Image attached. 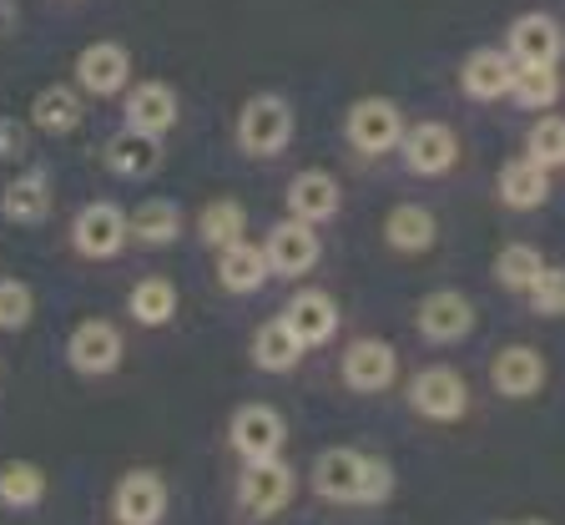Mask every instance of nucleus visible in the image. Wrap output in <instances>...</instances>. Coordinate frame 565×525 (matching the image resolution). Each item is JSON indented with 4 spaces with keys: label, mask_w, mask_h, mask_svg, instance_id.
Wrapping results in <instances>:
<instances>
[{
    "label": "nucleus",
    "mask_w": 565,
    "mask_h": 525,
    "mask_svg": "<svg viewBox=\"0 0 565 525\" xmlns=\"http://www.w3.org/2000/svg\"><path fill=\"white\" fill-rule=\"evenodd\" d=\"M0 212L11 222H46L51 212V177L46 172H25L15 177V182H6V192H0Z\"/></svg>",
    "instance_id": "nucleus-27"
},
{
    "label": "nucleus",
    "mask_w": 565,
    "mask_h": 525,
    "mask_svg": "<svg viewBox=\"0 0 565 525\" xmlns=\"http://www.w3.org/2000/svg\"><path fill=\"white\" fill-rule=\"evenodd\" d=\"M282 324H288V334H294L303 349H318V344H329L333 334H339V304H333L329 293H298L294 304H288V314H282Z\"/></svg>",
    "instance_id": "nucleus-17"
},
{
    "label": "nucleus",
    "mask_w": 565,
    "mask_h": 525,
    "mask_svg": "<svg viewBox=\"0 0 565 525\" xmlns=\"http://www.w3.org/2000/svg\"><path fill=\"white\" fill-rule=\"evenodd\" d=\"M561 293H565L561 269H551V263H545V269H541V279L530 283V298H535V308H541L545 318H555V314H561Z\"/></svg>",
    "instance_id": "nucleus-36"
},
{
    "label": "nucleus",
    "mask_w": 565,
    "mask_h": 525,
    "mask_svg": "<svg viewBox=\"0 0 565 525\" xmlns=\"http://www.w3.org/2000/svg\"><path fill=\"white\" fill-rule=\"evenodd\" d=\"M555 92H561V76H555V66H515V82H510V96H515L520 106H551Z\"/></svg>",
    "instance_id": "nucleus-33"
},
{
    "label": "nucleus",
    "mask_w": 565,
    "mask_h": 525,
    "mask_svg": "<svg viewBox=\"0 0 565 525\" xmlns=\"http://www.w3.org/2000/svg\"><path fill=\"white\" fill-rule=\"evenodd\" d=\"M339 208H343V192L329 172L308 167V172H298L294 182H288V212H294L298 222H329Z\"/></svg>",
    "instance_id": "nucleus-20"
},
{
    "label": "nucleus",
    "mask_w": 565,
    "mask_h": 525,
    "mask_svg": "<svg viewBox=\"0 0 565 525\" xmlns=\"http://www.w3.org/2000/svg\"><path fill=\"white\" fill-rule=\"evenodd\" d=\"M505 51L515 66H555V56H561V25H555V15H545V11L520 15V21L510 25Z\"/></svg>",
    "instance_id": "nucleus-15"
},
{
    "label": "nucleus",
    "mask_w": 565,
    "mask_h": 525,
    "mask_svg": "<svg viewBox=\"0 0 565 525\" xmlns=\"http://www.w3.org/2000/svg\"><path fill=\"white\" fill-rule=\"evenodd\" d=\"M384 238L394 253H424V248H435L439 222H435V212L419 208V202H399V208L384 218Z\"/></svg>",
    "instance_id": "nucleus-23"
},
{
    "label": "nucleus",
    "mask_w": 565,
    "mask_h": 525,
    "mask_svg": "<svg viewBox=\"0 0 565 525\" xmlns=\"http://www.w3.org/2000/svg\"><path fill=\"white\" fill-rule=\"evenodd\" d=\"M288 137H294V106L273 92L247 96L237 112V147L247 157H273L288 147Z\"/></svg>",
    "instance_id": "nucleus-3"
},
{
    "label": "nucleus",
    "mask_w": 565,
    "mask_h": 525,
    "mask_svg": "<svg viewBox=\"0 0 565 525\" xmlns=\"http://www.w3.org/2000/svg\"><path fill=\"white\" fill-rule=\"evenodd\" d=\"M131 76V51L117 46V41H96L76 56V82L92 96H117Z\"/></svg>",
    "instance_id": "nucleus-14"
},
{
    "label": "nucleus",
    "mask_w": 565,
    "mask_h": 525,
    "mask_svg": "<svg viewBox=\"0 0 565 525\" xmlns=\"http://www.w3.org/2000/svg\"><path fill=\"white\" fill-rule=\"evenodd\" d=\"M127 238H137V243H147V248L177 243V238H182V208L167 198H147L127 218Z\"/></svg>",
    "instance_id": "nucleus-26"
},
{
    "label": "nucleus",
    "mask_w": 565,
    "mask_h": 525,
    "mask_svg": "<svg viewBox=\"0 0 565 525\" xmlns=\"http://www.w3.org/2000/svg\"><path fill=\"white\" fill-rule=\"evenodd\" d=\"M515 525H545V521H515Z\"/></svg>",
    "instance_id": "nucleus-39"
},
{
    "label": "nucleus",
    "mask_w": 565,
    "mask_h": 525,
    "mask_svg": "<svg viewBox=\"0 0 565 525\" xmlns=\"http://www.w3.org/2000/svg\"><path fill=\"white\" fill-rule=\"evenodd\" d=\"M86 117V106H82V92L76 86H46V92H35L31 102V122L46 137H66V132H76Z\"/></svg>",
    "instance_id": "nucleus-24"
},
{
    "label": "nucleus",
    "mask_w": 565,
    "mask_h": 525,
    "mask_svg": "<svg viewBox=\"0 0 565 525\" xmlns=\"http://www.w3.org/2000/svg\"><path fill=\"white\" fill-rule=\"evenodd\" d=\"M243 228H247V218H243V208H237L233 198H217V202H207V208L198 212V238L207 248L237 243V238H243Z\"/></svg>",
    "instance_id": "nucleus-31"
},
{
    "label": "nucleus",
    "mask_w": 565,
    "mask_h": 525,
    "mask_svg": "<svg viewBox=\"0 0 565 525\" xmlns=\"http://www.w3.org/2000/svg\"><path fill=\"white\" fill-rule=\"evenodd\" d=\"M298 491L294 465H282L278 455L268 460H243V475H237V511L243 521H273L278 511H288Z\"/></svg>",
    "instance_id": "nucleus-2"
},
{
    "label": "nucleus",
    "mask_w": 565,
    "mask_h": 525,
    "mask_svg": "<svg viewBox=\"0 0 565 525\" xmlns=\"http://www.w3.org/2000/svg\"><path fill=\"white\" fill-rule=\"evenodd\" d=\"M298 359H303V344L288 334V324H282V318H273V324H263L258 334H253V364H258V369L288 374Z\"/></svg>",
    "instance_id": "nucleus-28"
},
{
    "label": "nucleus",
    "mask_w": 565,
    "mask_h": 525,
    "mask_svg": "<svg viewBox=\"0 0 565 525\" xmlns=\"http://www.w3.org/2000/svg\"><path fill=\"white\" fill-rule=\"evenodd\" d=\"M490 379L505 399H530L545 389V359L530 349V344H505V349L494 354Z\"/></svg>",
    "instance_id": "nucleus-18"
},
{
    "label": "nucleus",
    "mask_w": 565,
    "mask_h": 525,
    "mask_svg": "<svg viewBox=\"0 0 565 525\" xmlns=\"http://www.w3.org/2000/svg\"><path fill=\"white\" fill-rule=\"evenodd\" d=\"M313 495L333 505H384L394 495V470L388 460L339 444L313 460Z\"/></svg>",
    "instance_id": "nucleus-1"
},
{
    "label": "nucleus",
    "mask_w": 565,
    "mask_h": 525,
    "mask_svg": "<svg viewBox=\"0 0 565 525\" xmlns=\"http://www.w3.org/2000/svg\"><path fill=\"white\" fill-rule=\"evenodd\" d=\"M399 141H404L399 153H404V162H409V172H419V177H439L459 162V137L445 122H419V127Z\"/></svg>",
    "instance_id": "nucleus-12"
},
{
    "label": "nucleus",
    "mask_w": 565,
    "mask_h": 525,
    "mask_svg": "<svg viewBox=\"0 0 565 525\" xmlns=\"http://www.w3.org/2000/svg\"><path fill=\"white\" fill-rule=\"evenodd\" d=\"M25 153V127L11 117H0V157H21Z\"/></svg>",
    "instance_id": "nucleus-37"
},
{
    "label": "nucleus",
    "mask_w": 565,
    "mask_h": 525,
    "mask_svg": "<svg viewBox=\"0 0 565 525\" xmlns=\"http://www.w3.org/2000/svg\"><path fill=\"white\" fill-rule=\"evenodd\" d=\"M71 248L82 258H117L127 248V212L117 202H86L71 222Z\"/></svg>",
    "instance_id": "nucleus-8"
},
{
    "label": "nucleus",
    "mask_w": 565,
    "mask_h": 525,
    "mask_svg": "<svg viewBox=\"0 0 565 525\" xmlns=\"http://www.w3.org/2000/svg\"><path fill=\"white\" fill-rule=\"evenodd\" d=\"M263 258H268V273H278V279H303V273L318 263L313 222L282 218L278 228L268 233V243H263Z\"/></svg>",
    "instance_id": "nucleus-10"
},
{
    "label": "nucleus",
    "mask_w": 565,
    "mask_h": 525,
    "mask_svg": "<svg viewBox=\"0 0 565 525\" xmlns=\"http://www.w3.org/2000/svg\"><path fill=\"white\" fill-rule=\"evenodd\" d=\"M127 127L147 132V137H162L177 127V92L167 82H141L127 96Z\"/></svg>",
    "instance_id": "nucleus-21"
},
{
    "label": "nucleus",
    "mask_w": 565,
    "mask_h": 525,
    "mask_svg": "<svg viewBox=\"0 0 565 525\" xmlns=\"http://www.w3.org/2000/svg\"><path fill=\"white\" fill-rule=\"evenodd\" d=\"M111 515L117 525H162L167 515V485L157 470H131L111 491Z\"/></svg>",
    "instance_id": "nucleus-9"
},
{
    "label": "nucleus",
    "mask_w": 565,
    "mask_h": 525,
    "mask_svg": "<svg viewBox=\"0 0 565 525\" xmlns=\"http://www.w3.org/2000/svg\"><path fill=\"white\" fill-rule=\"evenodd\" d=\"M268 258H263V243H247V233L237 243L217 248V283L227 293H258L268 283Z\"/></svg>",
    "instance_id": "nucleus-19"
},
{
    "label": "nucleus",
    "mask_w": 565,
    "mask_h": 525,
    "mask_svg": "<svg viewBox=\"0 0 565 525\" xmlns=\"http://www.w3.org/2000/svg\"><path fill=\"white\" fill-rule=\"evenodd\" d=\"M41 501H46V475H41L31 460H6V465H0V505L35 511Z\"/></svg>",
    "instance_id": "nucleus-29"
},
{
    "label": "nucleus",
    "mask_w": 565,
    "mask_h": 525,
    "mask_svg": "<svg viewBox=\"0 0 565 525\" xmlns=\"http://www.w3.org/2000/svg\"><path fill=\"white\" fill-rule=\"evenodd\" d=\"M510 82H515V61L500 46L470 51L465 66H459V86H465L475 102H500V96H510Z\"/></svg>",
    "instance_id": "nucleus-16"
},
{
    "label": "nucleus",
    "mask_w": 565,
    "mask_h": 525,
    "mask_svg": "<svg viewBox=\"0 0 565 525\" xmlns=\"http://www.w3.org/2000/svg\"><path fill=\"white\" fill-rule=\"evenodd\" d=\"M106 167L117 177H152L162 167V137H147V132H117V137L106 141Z\"/></svg>",
    "instance_id": "nucleus-22"
},
{
    "label": "nucleus",
    "mask_w": 565,
    "mask_h": 525,
    "mask_svg": "<svg viewBox=\"0 0 565 525\" xmlns=\"http://www.w3.org/2000/svg\"><path fill=\"white\" fill-rule=\"evenodd\" d=\"M15 31V6L11 0H0V35H11Z\"/></svg>",
    "instance_id": "nucleus-38"
},
{
    "label": "nucleus",
    "mask_w": 565,
    "mask_h": 525,
    "mask_svg": "<svg viewBox=\"0 0 565 525\" xmlns=\"http://www.w3.org/2000/svg\"><path fill=\"white\" fill-rule=\"evenodd\" d=\"M282 414L273 405H237L233 420H227V444L237 450V460H268L282 450Z\"/></svg>",
    "instance_id": "nucleus-6"
},
{
    "label": "nucleus",
    "mask_w": 565,
    "mask_h": 525,
    "mask_svg": "<svg viewBox=\"0 0 565 525\" xmlns=\"http://www.w3.org/2000/svg\"><path fill=\"white\" fill-rule=\"evenodd\" d=\"M399 137H404V117H399V106L388 102V96H364V102H353V112H349V141L364 157L394 153V147H399Z\"/></svg>",
    "instance_id": "nucleus-7"
},
{
    "label": "nucleus",
    "mask_w": 565,
    "mask_h": 525,
    "mask_svg": "<svg viewBox=\"0 0 565 525\" xmlns=\"http://www.w3.org/2000/svg\"><path fill=\"white\" fill-rule=\"evenodd\" d=\"M127 314L137 318L141 328L172 324V314H177V288H172L167 279H141L137 288H131V298H127Z\"/></svg>",
    "instance_id": "nucleus-30"
},
{
    "label": "nucleus",
    "mask_w": 565,
    "mask_h": 525,
    "mask_svg": "<svg viewBox=\"0 0 565 525\" xmlns=\"http://www.w3.org/2000/svg\"><path fill=\"white\" fill-rule=\"evenodd\" d=\"M545 198H551V172L541 162H530V157L505 162V172H500V202L505 208L530 212V208H541Z\"/></svg>",
    "instance_id": "nucleus-25"
},
{
    "label": "nucleus",
    "mask_w": 565,
    "mask_h": 525,
    "mask_svg": "<svg viewBox=\"0 0 565 525\" xmlns=\"http://www.w3.org/2000/svg\"><path fill=\"white\" fill-rule=\"evenodd\" d=\"M470 328H475V304L465 298V293L439 288L419 304V334L429 344H459Z\"/></svg>",
    "instance_id": "nucleus-13"
},
{
    "label": "nucleus",
    "mask_w": 565,
    "mask_h": 525,
    "mask_svg": "<svg viewBox=\"0 0 565 525\" xmlns=\"http://www.w3.org/2000/svg\"><path fill=\"white\" fill-rule=\"evenodd\" d=\"M525 157H530V162H541L545 172H555V167L565 162V127H561V117H541L535 127H530Z\"/></svg>",
    "instance_id": "nucleus-34"
},
{
    "label": "nucleus",
    "mask_w": 565,
    "mask_h": 525,
    "mask_svg": "<svg viewBox=\"0 0 565 525\" xmlns=\"http://www.w3.org/2000/svg\"><path fill=\"white\" fill-rule=\"evenodd\" d=\"M31 314H35V293L21 279H0V328L15 334V328L31 324Z\"/></svg>",
    "instance_id": "nucleus-35"
},
{
    "label": "nucleus",
    "mask_w": 565,
    "mask_h": 525,
    "mask_svg": "<svg viewBox=\"0 0 565 525\" xmlns=\"http://www.w3.org/2000/svg\"><path fill=\"white\" fill-rule=\"evenodd\" d=\"M399 374V354L384 339H359L343 349V385L359 389V395H379V389L394 385Z\"/></svg>",
    "instance_id": "nucleus-11"
},
{
    "label": "nucleus",
    "mask_w": 565,
    "mask_h": 525,
    "mask_svg": "<svg viewBox=\"0 0 565 525\" xmlns=\"http://www.w3.org/2000/svg\"><path fill=\"white\" fill-rule=\"evenodd\" d=\"M409 405H414V414H424V420L455 424V420H465V409H470V385H465L459 369L435 364V369H419L409 379Z\"/></svg>",
    "instance_id": "nucleus-4"
},
{
    "label": "nucleus",
    "mask_w": 565,
    "mask_h": 525,
    "mask_svg": "<svg viewBox=\"0 0 565 525\" xmlns=\"http://www.w3.org/2000/svg\"><path fill=\"white\" fill-rule=\"evenodd\" d=\"M541 269H545V258H541V248H530V243H505L500 258H494V279L515 293H530V283L541 279Z\"/></svg>",
    "instance_id": "nucleus-32"
},
{
    "label": "nucleus",
    "mask_w": 565,
    "mask_h": 525,
    "mask_svg": "<svg viewBox=\"0 0 565 525\" xmlns=\"http://www.w3.org/2000/svg\"><path fill=\"white\" fill-rule=\"evenodd\" d=\"M121 354H127V344H121V328L111 324V318H82L66 339V364L76 374H86V379L117 374Z\"/></svg>",
    "instance_id": "nucleus-5"
}]
</instances>
